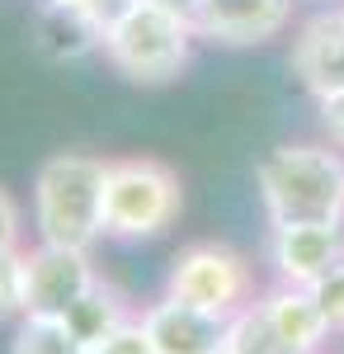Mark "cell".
<instances>
[{"label": "cell", "mask_w": 344, "mask_h": 354, "mask_svg": "<svg viewBox=\"0 0 344 354\" xmlns=\"http://www.w3.org/2000/svg\"><path fill=\"white\" fill-rule=\"evenodd\" d=\"M184 213V185L175 165L156 156H108L104 165V236L156 241Z\"/></svg>", "instance_id": "3957f363"}, {"label": "cell", "mask_w": 344, "mask_h": 354, "mask_svg": "<svg viewBox=\"0 0 344 354\" xmlns=\"http://www.w3.org/2000/svg\"><path fill=\"white\" fill-rule=\"evenodd\" d=\"M269 227L344 218V151L335 142H278L255 165Z\"/></svg>", "instance_id": "7a4b0ae2"}, {"label": "cell", "mask_w": 344, "mask_h": 354, "mask_svg": "<svg viewBox=\"0 0 344 354\" xmlns=\"http://www.w3.org/2000/svg\"><path fill=\"white\" fill-rule=\"evenodd\" d=\"M133 302L123 298L108 279H95V288L90 293H80L66 312H61V322L71 326V335H76L85 350L95 354V345L104 340V335H113V330L123 326V322H133Z\"/></svg>", "instance_id": "4fadbf2b"}, {"label": "cell", "mask_w": 344, "mask_h": 354, "mask_svg": "<svg viewBox=\"0 0 344 354\" xmlns=\"http://www.w3.org/2000/svg\"><path fill=\"white\" fill-rule=\"evenodd\" d=\"M10 354H90L61 317H19L10 335Z\"/></svg>", "instance_id": "5bb4252c"}, {"label": "cell", "mask_w": 344, "mask_h": 354, "mask_svg": "<svg viewBox=\"0 0 344 354\" xmlns=\"http://www.w3.org/2000/svg\"><path fill=\"white\" fill-rule=\"evenodd\" d=\"M137 5H142V0H90V10H85V15H90V19H95V24L108 33L118 19H128Z\"/></svg>", "instance_id": "44dd1931"}, {"label": "cell", "mask_w": 344, "mask_h": 354, "mask_svg": "<svg viewBox=\"0 0 344 354\" xmlns=\"http://www.w3.org/2000/svg\"><path fill=\"white\" fill-rule=\"evenodd\" d=\"M95 260L90 250L33 241L19 250V317H61L80 293L95 288Z\"/></svg>", "instance_id": "8992f818"}, {"label": "cell", "mask_w": 344, "mask_h": 354, "mask_svg": "<svg viewBox=\"0 0 344 354\" xmlns=\"http://www.w3.org/2000/svg\"><path fill=\"white\" fill-rule=\"evenodd\" d=\"M28 38H33L38 57H48V62H57V66L85 62V57H95L99 48H104V28L95 24L85 10H71V5H43V0H38V10H33Z\"/></svg>", "instance_id": "7c38bea8"}, {"label": "cell", "mask_w": 344, "mask_h": 354, "mask_svg": "<svg viewBox=\"0 0 344 354\" xmlns=\"http://www.w3.org/2000/svg\"><path fill=\"white\" fill-rule=\"evenodd\" d=\"M104 165L95 151H52L33 170L28 189V227L33 241L95 250L104 241Z\"/></svg>", "instance_id": "6da1fadb"}, {"label": "cell", "mask_w": 344, "mask_h": 354, "mask_svg": "<svg viewBox=\"0 0 344 354\" xmlns=\"http://www.w3.org/2000/svg\"><path fill=\"white\" fill-rule=\"evenodd\" d=\"M297 0H203L193 33L217 48H260L292 28Z\"/></svg>", "instance_id": "9c48e42d"}, {"label": "cell", "mask_w": 344, "mask_h": 354, "mask_svg": "<svg viewBox=\"0 0 344 354\" xmlns=\"http://www.w3.org/2000/svg\"><path fill=\"white\" fill-rule=\"evenodd\" d=\"M193 48H198V33L193 24L165 15L156 5H137L128 19L104 33V62L133 85H170L189 62H193Z\"/></svg>", "instance_id": "277c9868"}, {"label": "cell", "mask_w": 344, "mask_h": 354, "mask_svg": "<svg viewBox=\"0 0 344 354\" xmlns=\"http://www.w3.org/2000/svg\"><path fill=\"white\" fill-rule=\"evenodd\" d=\"M24 232H28L24 203L0 185V250H24Z\"/></svg>", "instance_id": "ac0fdd59"}, {"label": "cell", "mask_w": 344, "mask_h": 354, "mask_svg": "<svg viewBox=\"0 0 344 354\" xmlns=\"http://www.w3.org/2000/svg\"><path fill=\"white\" fill-rule=\"evenodd\" d=\"M43 5H71V10H90V0H43Z\"/></svg>", "instance_id": "603a6c76"}, {"label": "cell", "mask_w": 344, "mask_h": 354, "mask_svg": "<svg viewBox=\"0 0 344 354\" xmlns=\"http://www.w3.org/2000/svg\"><path fill=\"white\" fill-rule=\"evenodd\" d=\"M146 5H156V10H165V15L184 19V24H193V19H198V10H203V0H146Z\"/></svg>", "instance_id": "7402d4cb"}, {"label": "cell", "mask_w": 344, "mask_h": 354, "mask_svg": "<svg viewBox=\"0 0 344 354\" xmlns=\"http://www.w3.org/2000/svg\"><path fill=\"white\" fill-rule=\"evenodd\" d=\"M95 354H156V345H151V335L142 326V317H133V322H123L113 335H104L95 345Z\"/></svg>", "instance_id": "e0dca14e"}, {"label": "cell", "mask_w": 344, "mask_h": 354, "mask_svg": "<svg viewBox=\"0 0 344 354\" xmlns=\"http://www.w3.org/2000/svg\"><path fill=\"white\" fill-rule=\"evenodd\" d=\"M312 298H316V307H321V317H325V326H330V335H344V260H340V265H330V270L312 283Z\"/></svg>", "instance_id": "2e32d148"}, {"label": "cell", "mask_w": 344, "mask_h": 354, "mask_svg": "<svg viewBox=\"0 0 344 354\" xmlns=\"http://www.w3.org/2000/svg\"><path fill=\"white\" fill-rule=\"evenodd\" d=\"M165 298H180L189 307H203L212 317H236L240 307L260 298V279L250 255L231 241H189L175 250L165 270Z\"/></svg>", "instance_id": "5b68a950"}, {"label": "cell", "mask_w": 344, "mask_h": 354, "mask_svg": "<svg viewBox=\"0 0 344 354\" xmlns=\"http://www.w3.org/2000/svg\"><path fill=\"white\" fill-rule=\"evenodd\" d=\"M316 113H321V128H325V142H335L344 151V90L330 95V100H321Z\"/></svg>", "instance_id": "ffe728a7"}, {"label": "cell", "mask_w": 344, "mask_h": 354, "mask_svg": "<svg viewBox=\"0 0 344 354\" xmlns=\"http://www.w3.org/2000/svg\"><path fill=\"white\" fill-rule=\"evenodd\" d=\"M19 317V250H0V322Z\"/></svg>", "instance_id": "d6986e66"}, {"label": "cell", "mask_w": 344, "mask_h": 354, "mask_svg": "<svg viewBox=\"0 0 344 354\" xmlns=\"http://www.w3.org/2000/svg\"><path fill=\"white\" fill-rule=\"evenodd\" d=\"M227 354H292V350L274 335V326L260 312V302H250V307H240L227 322Z\"/></svg>", "instance_id": "9a60e30c"}, {"label": "cell", "mask_w": 344, "mask_h": 354, "mask_svg": "<svg viewBox=\"0 0 344 354\" xmlns=\"http://www.w3.org/2000/svg\"><path fill=\"white\" fill-rule=\"evenodd\" d=\"M340 5H344V0H340Z\"/></svg>", "instance_id": "cb8c5ba5"}, {"label": "cell", "mask_w": 344, "mask_h": 354, "mask_svg": "<svg viewBox=\"0 0 344 354\" xmlns=\"http://www.w3.org/2000/svg\"><path fill=\"white\" fill-rule=\"evenodd\" d=\"M260 312H265V322L274 326V335L288 345L292 354H325L330 350V326H325V317H321L316 298H312V288H297V283H269L260 288Z\"/></svg>", "instance_id": "8fae6325"}, {"label": "cell", "mask_w": 344, "mask_h": 354, "mask_svg": "<svg viewBox=\"0 0 344 354\" xmlns=\"http://www.w3.org/2000/svg\"><path fill=\"white\" fill-rule=\"evenodd\" d=\"M344 260V218L340 222H283L269 227L265 265L274 270V283L312 288L330 265Z\"/></svg>", "instance_id": "ba28073f"}, {"label": "cell", "mask_w": 344, "mask_h": 354, "mask_svg": "<svg viewBox=\"0 0 344 354\" xmlns=\"http://www.w3.org/2000/svg\"><path fill=\"white\" fill-rule=\"evenodd\" d=\"M137 317H142L156 354H227V317H212L203 307H189L165 293L146 302Z\"/></svg>", "instance_id": "30bf717a"}, {"label": "cell", "mask_w": 344, "mask_h": 354, "mask_svg": "<svg viewBox=\"0 0 344 354\" xmlns=\"http://www.w3.org/2000/svg\"><path fill=\"white\" fill-rule=\"evenodd\" d=\"M288 71L316 104L344 90V5H325L292 28Z\"/></svg>", "instance_id": "52a82bcc"}]
</instances>
